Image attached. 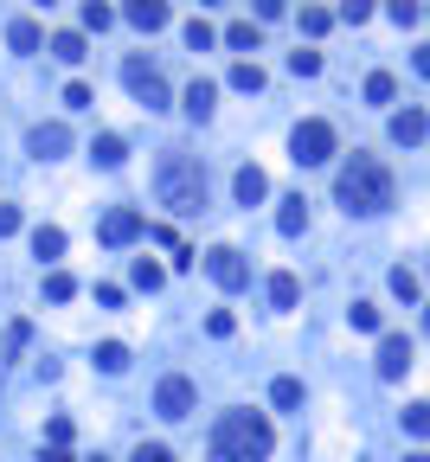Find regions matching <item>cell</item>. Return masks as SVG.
Here are the masks:
<instances>
[{"label": "cell", "mask_w": 430, "mask_h": 462, "mask_svg": "<svg viewBox=\"0 0 430 462\" xmlns=\"http://www.w3.org/2000/svg\"><path fill=\"white\" fill-rule=\"evenodd\" d=\"M295 295H302V283H295L289 270H277V277H270V302L277 309H295Z\"/></svg>", "instance_id": "7402d4cb"}, {"label": "cell", "mask_w": 430, "mask_h": 462, "mask_svg": "<svg viewBox=\"0 0 430 462\" xmlns=\"http://www.w3.org/2000/svg\"><path fill=\"white\" fill-rule=\"evenodd\" d=\"M411 372V341L405 334H386L379 341V379H405Z\"/></svg>", "instance_id": "30bf717a"}, {"label": "cell", "mask_w": 430, "mask_h": 462, "mask_svg": "<svg viewBox=\"0 0 430 462\" xmlns=\"http://www.w3.org/2000/svg\"><path fill=\"white\" fill-rule=\"evenodd\" d=\"M97 462H103V456H97Z\"/></svg>", "instance_id": "bcb514c9"}, {"label": "cell", "mask_w": 430, "mask_h": 462, "mask_svg": "<svg viewBox=\"0 0 430 462\" xmlns=\"http://www.w3.org/2000/svg\"><path fill=\"white\" fill-rule=\"evenodd\" d=\"M65 148H71V129H65V122H39V129H26V154L59 161Z\"/></svg>", "instance_id": "ba28073f"}, {"label": "cell", "mask_w": 430, "mask_h": 462, "mask_svg": "<svg viewBox=\"0 0 430 462\" xmlns=\"http://www.w3.org/2000/svg\"><path fill=\"white\" fill-rule=\"evenodd\" d=\"M212 103H219V84L193 77V90H186V116H193V122H206V116H212Z\"/></svg>", "instance_id": "9a60e30c"}, {"label": "cell", "mask_w": 430, "mask_h": 462, "mask_svg": "<svg viewBox=\"0 0 430 462\" xmlns=\"http://www.w3.org/2000/svg\"><path fill=\"white\" fill-rule=\"evenodd\" d=\"M340 20H347V26H366V20H372V7H366V0H347Z\"/></svg>", "instance_id": "f35d334b"}, {"label": "cell", "mask_w": 430, "mask_h": 462, "mask_svg": "<svg viewBox=\"0 0 430 462\" xmlns=\"http://www.w3.org/2000/svg\"><path fill=\"white\" fill-rule=\"evenodd\" d=\"M20 231V206H0V238H13Z\"/></svg>", "instance_id": "60d3db41"}, {"label": "cell", "mask_w": 430, "mask_h": 462, "mask_svg": "<svg viewBox=\"0 0 430 462\" xmlns=\"http://www.w3.org/2000/svg\"><path fill=\"white\" fill-rule=\"evenodd\" d=\"M65 110H90V84H65Z\"/></svg>", "instance_id": "74e56055"}, {"label": "cell", "mask_w": 430, "mask_h": 462, "mask_svg": "<svg viewBox=\"0 0 430 462\" xmlns=\"http://www.w3.org/2000/svg\"><path fill=\"white\" fill-rule=\"evenodd\" d=\"M418 77H430V45H418Z\"/></svg>", "instance_id": "b9f144b4"}, {"label": "cell", "mask_w": 430, "mask_h": 462, "mask_svg": "<svg viewBox=\"0 0 430 462\" xmlns=\"http://www.w3.org/2000/svg\"><path fill=\"white\" fill-rule=\"evenodd\" d=\"M97 238H103V244H136V238H142V212H129V206H116V212H103V225H97Z\"/></svg>", "instance_id": "9c48e42d"}, {"label": "cell", "mask_w": 430, "mask_h": 462, "mask_svg": "<svg viewBox=\"0 0 430 462\" xmlns=\"http://www.w3.org/2000/svg\"><path fill=\"white\" fill-rule=\"evenodd\" d=\"M154 411H160V418H186V411H193V379L168 372V379L154 386Z\"/></svg>", "instance_id": "52a82bcc"}, {"label": "cell", "mask_w": 430, "mask_h": 462, "mask_svg": "<svg viewBox=\"0 0 430 462\" xmlns=\"http://www.w3.org/2000/svg\"><path fill=\"white\" fill-rule=\"evenodd\" d=\"M122 84L136 90V97L148 103V110H168V77H160L148 59H122Z\"/></svg>", "instance_id": "5b68a950"}, {"label": "cell", "mask_w": 430, "mask_h": 462, "mask_svg": "<svg viewBox=\"0 0 430 462\" xmlns=\"http://www.w3.org/2000/svg\"><path fill=\"white\" fill-rule=\"evenodd\" d=\"M77 20H84V26H90V33H103V26H110L116 13H110V7H103V0H84V7H77Z\"/></svg>", "instance_id": "f1b7e54d"}, {"label": "cell", "mask_w": 430, "mask_h": 462, "mask_svg": "<svg viewBox=\"0 0 430 462\" xmlns=\"http://www.w3.org/2000/svg\"><path fill=\"white\" fill-rule=\"evenodd\" d=\"M206 270H212V283H219V289H245L251 283V263H245V251H231V244H212Z\"/></svg>", "instance_id": "8992f818"}, {"label": "cell", "mask_w": 430, "mask_h": 462, "mask_svg": "<svg viewBox=\"0 0 430 462\" xmlns=\"http://www.w3.org/2000/svg\"><path fill=\"white\" fill-rule=\"evenodd\" d=\"M90 154H97V168H122V161H129L122 135H97V142H90Z\"/></svg>", "instance_id": "e0dca14e"}, {"label": "cell", "mask_w": 430, "mask_h": 462, "mask_svg": "<svg viewBox=\"0 0 430 462\" xmlns=\"http://www.w3.org/2000/svg\"><path fill=\"white\" fill-rule=\"evenodd\" d=\"M270 404H277V411H295V404H302V379H277V386H270Z\"/></svg>", "instance_id": "ffe728a7"}, {"label": "cell", "mask_w": 430, "mask_h": 462, "mask_svg": "<svg viewBox=\"0 0 430 462\" xmlns=\"http://www.w3.org/2000/svg\"><path fill=\"white\" fill-rule=\"evenodd\" d=\"M97 366H103V372H122V366H129V347L103 341V347H97Z\"/></svg>", "instance_id": "83f0119b"}, {"label": "cell", "mask_w": 430, "mask_h": 462, "mask_svg": "<svg viewBox=\"0 0 430 462\" xmlns=\"http://www.w3.org/2000/svg\"><path fill=\"white\" fill-rule=\"evenodd\" d=\"M405 430L411 437H430V404H405Z\"/></svg>", "instance_id": "4dcf8cb0"}, {"label": "cell", "mask_w": 430, "mask_h": 462, "mask_svg": "<svg viewBox=\"0 0 430 462\" xmlns=\"http://www.w3.org/2000/svg\"><path fill=\"white\" fill-rule=\"evenodd\" d=\"M45 462H71V450H45Z\"/></svg>", "instance_id": "7bdbcfd3"}, {"label": "cell", "mask_w": 430, "mask_h": 462, "mask_svg": "<svg viewBox=\"0 0 430 462\" xmlns=\"http://www.w3.org/2000/svg\"><path fill=\"white\" fill-rule=\"evenodd\" d=\"M154 200L168 206V212H206V174H199V161H186V154H160L154 161Z\"/></svg>", "instance_id": "3957f363"}, {"label": "cell", "mask_w": 430, "mask_h": 462, "mask_svg": "<svg viewBox=\"0 0 430 462\" xmlns=\"http://www.w3.org/2000/svg\"><path fill=\"white\" fill-rule=\"evenodd\" d=\"M122 20H129V26H142V33H160V26H168L174 13H168V7H160V0H136V7H129Z\"/></svg>", "instance_id": "4fadbf2b"}, {"label": "cell", "mask_w": 430, "mask_h": 462, "mask_svg": "<svg viewBox=\"0 0 430 462\" xmlns=\"http://www.w3.org/2000/svg\"><path fill=\"white\" fill-rule=\"evenodd\" d=\"M270 456V424L263 411H225L212 424V462H263Z\"/></svg>", "instance_id": "7a4b0ae2"}, {"label": "cell", "mask_w": 430, "mask_h": 462, "mask_svg": "<svg viewBox=\"0 0 430 462\" xmlns=\"http://www.w3.org/2000/svg\"><path fill=\"white\" fill-rule=\"evenodd\" d=\"M231 84H238V90H263V65H257V59H238V65H231Z\"/></svg>", "instance_id": "603a6c76"}, {"label": "cell", "mask_w": 430, "mask_h": 462, "mask_svg": "<svg viewBox=\"0 0 430 462\" xmlns=\"http://www.w3.org/2000/svg\"><path fill=\"white\" fill-rule=\"evenodd\" d=\"M77 295V277H65V270H51L45 277V302H71Z\"/></svg>", "instance_id": "484cf974"}, {"label": "cell", "mask_w": 430, "mask_h": 462, "mask_svg": "<svg viewBox=\"0 0 430 462\" xmlns=\"http://www.w3.org/2000/svg\"><path fill=\"white\" fill-rule=\"evenodd\" d=\"M295 20H302V33H309V39H321V33H328V26H334L340 13H328V7H302Z\"/></svg>", "instance_id": "d4e9b609"}, {"label": "cell", "mask_w": 430, "mask_h": 462, "mask_svg": "<svg viewBox=\"0 0 430 462\" xmlns=\"http://www.w3.org/2000/svg\"><path fill=\"white\" fill-rule=\"evenodd\" d=\"M398 26H418V7H411V0H392V7H386Z\"/></svg>", "instance_id": "ab89813d"}, {"label": "cell", "mask_w": 430, "mask_h": 462, "mask_svg": "<svg viewBox=\"0 0 430 462\" xmlns=\"http://www.w3.org/2000/svg\"><path fill=\"white\" fill-rule=\"evenodd\" d=\"M129 277H136V289H160V283H168V270H160L154 257H136V263H129Z\"/></svg>", "instance_id": "44dd1931"}, {"label": "cell", "mask_w": 430, "mask_h": 462, "mask_svg": "<svg viewBox=\"0 0 430 462\" xmlns=\"http://www.w3.org/2000/svg\"><path fill=\"white\" fill-rule=\"evenodd\" d=\"M225 45H238V51H257V26H251V20H231V26H225Z\"/></svg>", "instance_id": "4316f807"}, {"label": "cell", "mask_w": 430, "mask_h": 462, "mask_svg": "<svg viewBox=\"0 0 430 462\" xmlns=\"http://www.w3.org/2000/svg\"><path fill=\"white\" fill-rule=\"evenodd\" d=\"M289 154L302 161V168H321V161H334V122H321V116L295 122V135H289Z\"/></svg>", "instance_id": "277c9868"}, {"label": "cell", "mask_w": 430, "mask_h": 462, "mask_svg": "<svg viewBox=\"0 0 430 462\" xmlns=\"http://www.w3.org/2000/svg\"><path fill=\"white\" fill-rule=\"evenodd\" d=\"M289 71L295 77H315L321 71V51H289Z\"/></svg>", "instance_id": "d6a6232c"}, {"label": "cell", "mask_w": 430, "mask_h": 462, "mask_svg": "<svg viewBox=\"0 0 430 462\" xmlns=\"http://www.w3.org/2000/svg\"><path fill=\"white\" fill-rule=\"evenodd\" d=\"M302 225H309V200H302V193H289V200L277 206V231H283V238H295Z\"/></svg>", "instance_id": "5bb4252c"}, {"label": "cell", "mask_w": 430, "mask_h": 462, "mask_svg": "<svg viewBox=\"0 0 430 462\" xmlns=\"http://www.w3.org/2000/svg\"><path fill=\"white\" fill-rule=\"evenodd\" d=\"M334 200L347 206V212H386L392 206V174H386V161H372V154H354L340 168V180H334Z\"/></svg>", "instance_id": "6da1fadb"}, {"label": "cell", "mask_w": 430, "mask_h": 462, "mask_svg": "<svg viewBox=\"0 0 430 462\" xmlns=\"http://www.w3.org/2000/svg\"><path fill=\"white\" fill-rule=\"evenodd\" d=\"M347 315H354V328H366V334L379 328V309H372V302H354V309H347Z\"/></svg>", "instance_id": "836d02e7"}, {"label": "cell", "mask_w": 430, "mask_h": 462, "mask_svg": "<svg viewBox=\"0 0 430 462\" xmlns=\"http://www.w3.org/2000/svg\"><path fill=\"white\" fill-rule=\"evenodd\" d=\"M206 334H212V341H225V334H231V315H225V309H212V315H206Z\"/></svg>", "instance_id": "d590c367"}, {"label": "cell", "mask_w": 430, "mask_h": 462, "mask_svg": "<svg viewBox=\"0 0 430 462\" xmlns=\"http://www.w3.org/2000/svg\"><path fill=\"white\" fill-rule=\"evenodd\" d=\"M392 295H398V302H418V277H411V270H405V263H398V270H392Z\"/></svg>", "instance_id": "f546056e"}, {"label": "cell", "mask_w": 430, "mask_h": 462, "mask_svg": "<svg viewBox=\"0 0 430 462\" xmlns=\"http://www.w3.org/2000/svg\"><path fill=\"white\" fill-rule=\"evenodd\" d=\"M424 135H430V116H424V110H398V116H392V142L411 148V142H424Z\"/></svg>", "instance_id": "8fae6325"}, {"label": "cell", "mask_w": 430, "mask_h": 462, "mask_svg": "<svg viewBox=\"0 0 430 462\" xmlns=\"http://www.w3.org/2000/svg\"><path fill=\"white\" fill-rule=\"evenodd\" d=\"M7 45H13V51H39V45H45V33H39V20H26V13H20V20L7 26Z\"/></svg>", "instance_id": "2e32d148"}, {"label": "cell", "mask_w": 430, "mask_h": 462, "mask_svg": "<svg viewBox=\"0 0 430 462\" xmlns=\"http://www.w3.org/2000/svg\"><path fill=\"white\" fill-rule=\"evenodd\" d=\"M51 59L77 65V59H84V33H71V26H65V33H51Z\"/></svg>", "instance_id": "d6986e66"}, {"label": "cell", "mask_w": 430, "mask_h": 462, "mask_svg": "<svg viewBox=\"0 0 430 462\" xmlns=\"http://www.w3.org/2000/svg\"><path fill=\"white\" fill-rule=\"evenodd\" d=\"M405 462H430V450H411V456H405Z\"/></svg>", "instance_id": "ee69618b"}, {"label": "cell", "mask_w": 430, "mask_h": 462, "mask_svg": "<svg viewBox=\"0 0 430 462\" xmlns=\"http://www.w3.org/2000/svg\"><path fill=\"white\" fill-rule=\"evenodd\" d=\"M424 328H430V309H424Z\"/></svg>", "instance_id": "f6af8a7d"}, {"label": "cell", "mask_w": 430, "mask_h": 462, "mask_svg": "<svg viewBox=\"0 0 430 462\" xmlns=\"http://www.w3.org/2000/svg\"><path fill=\"white\" fill-rule=\"evenodd\" d=\"M212 39H219V33H212V26H206V20H186V45H193V51H206Z\"/></svg>", "instance_id": "1f68e13d"}, {"label": "cell", "mask_w": 430, "mask_h": 462, "mask_svg": "<svg viewBox=\"0 0 430 462\" xmlns=\"http://www.w3.org/2000/svg\"><path fill=\"white\" fill-rule=\"evenodd\" d=\"M231 193H238V206H257L263 193H270V180H263V168H238V180H231Z\"/></svg>", "instance_id": "7c38bea8"}, {"label": "cell", "mask_w": 430, "mask_h": 462, "mask_svg": "<svg viewBox=\"0 0 430 462\" xmlns=\"http://www.w3.org/2000/svg\"><path fill=\"white\" fill-rule=\"evenodd\" d=\"M33 257H45V263L65 257V231H59V225H39V231H33Z\"/></svg>", "instance_id": "ac0fdd59"}, {"label": "cell", "mask_w": 430, "mask_h": 462, "mask_svg": "<svg viewBox=\"0 0 430 462\" xmlns=\"http://www.w3.org/2000/svg\"><path fill=\"white\" fill-rule=\"evenodd\" d=\"M45 437H51V450H65V443H71V418H51Z\"/></svg>", "instance_id": "8d00e7d4"}, {"label": "cell", "mask_w": 430, "mask_h": 462, "mask_svg": "<svg viewBox=\"0 0 430 462\" xmlns=\"http://www.w3.org/2000/svg\"><path fill=\"white\" fill-rule=\"evenodd\" d=\"M129 462H174V450H168V443H142L136 456H129Z\"/></svg>", "instance_id": "e575fe53"}, {"label": "cell", "mask_w": 430, "mask_h": 462, "mask_svg": "<svg viewBox=\"0 0 430 462\" xmlns=\"http://www.w3.org/2000/svg\"><path fill=\"white\" fill-rule=\"evenodd\" d=\"M392 97H398V77L392 71H372L366 77V103H392Z\"/></svg>", "instance_id": "cb8c5ba5"}]
</instances>
